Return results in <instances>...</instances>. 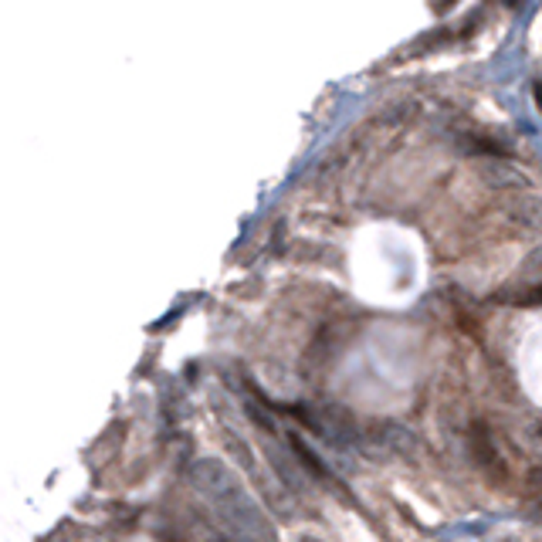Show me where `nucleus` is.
Here are the masks:
<instances>
[{
	"instance_id": "nucleus-1",
	"label": "nucleus",
	"mask_w": 542,
	"mask_h": 542,
	"mask_svg": "<svg viewBox=\"0 0 542 542\" xmlns=\"http://www.w3.org/2000/svg\"><path fill=\"white\" fill-rule=\"evenodd\" d=\"M471 447H475V454H478V461H482L484 468L498 465V458H495V451H491V441H488V430H484V427H475V430H471Z\"/></svg>"
},
{
	"instance_id": "nucleus-2",
	"label": "nucleus",
	"mask_w": 542,
	"mask_h": 542,
	"mask_svg": "<svg viewBox=\"0 0 542 542\" xmlns=\"http://www.w3.org/2000/svg\"><path fill=\"white\" fill-rule=\"evenodd\" d=\"M536 105H539V112H542V85H536Z\"/></svg>"
},
{
	"instance_id": "nucleus-3",
	"label": "nucleus",
	"mask_w": 542,
	"mask_h": 542,
	"mask_svg": "<svg viewBox=\"0 0 542 542\" xmlns=\"http://www.w3.org/2000/svg\"><path fill=\"white\" fill-rule=\"evenodd\" d=\"M529 302H542V289H539V291H532V298H529Z\"/></svg>"
}]
</instances>
